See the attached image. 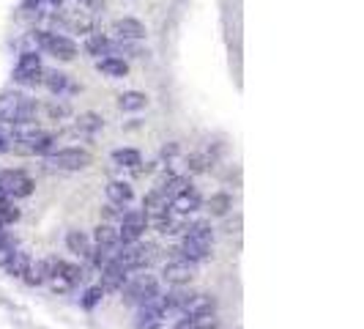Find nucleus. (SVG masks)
<instances>
[{
    "label": "nucleus",
    "instance_id": "obj_13",
    "mask_svg": "<svg viewBox=\"0 0 364 329\" xmlns=\"http://www.w3.org/2000/svg\"><path fill=\"white\" fill-rule=\"evenodd\" d=\"M200 209V195L186 184L178 195H173L170 198V212H176V214H195Z\"/></svg>",
    "mask_w": 364,
    "mask_h": 329
},
{
    "label": "nucleus",
    "instance_id": "obj_1",
    "mask_svg": "<svg viewBox=\"0 0 364 329\" xmlns=\"http://www.w3.org/2000/svg\"><path fill=\"white\" fill-rule=\"evenodd\" d=\"M36 115V102L25 93H0V121L3 124H28Z\"/></svg>",
    "mask_w": 364,
    "mask_h": 329
},
{
    "label": "nucleus",
    "instance_id": "obj_14",
    "mask_svg": "<svg viewBox=\"0 0 364 329\" xmlns=\"http://www.w3.org/2000/svg\"><path fill=\"white\" fill-rule=\"evenodd\" d=\"M31 263H33V261L25 256V253L14 250V247L3 253V269H6L9 274H14V277H25L28 269H31Z\"/></svg>",
    "mask_w": 364,
    "mask_h": 329
},
{
    "label": "nucleus",
    "instance_id": "obj_26",
    "mask_svg": "<svg viewBox=\"0 0 364 329\" xmlns=\"http://www.w3.org/2000/svg\"><path fill=\"white\" fill-rule=\"evenodd\" d=\"M44 85L50 88L53 93H60V91H66V85H69V80H66V74H60V72H44Z\"/></svg>",
    "mask_w": 364,
    "mask_h": 329
},
{
    "label": "nucleus",
    "instance_id": "obj_16",
    "mask_svg": "<svg viewBox=\"0 0 364 329\" xmlns=\"http://www.w3.org/2000/svg\"><path fill=\"white\" fill-rule=\"evenodd\" d=\"M105 272H102V291H121V286L127 283V274L118 263H112L109 261L107 266H102Z\"/></svg>",
    "mask_w": 364,
    "mask_h": 329
},
{
    "label": "nucleus",
    "instance_id": "obj_31",
    "mask_svg": "<svg viewBox=\"0 0 364 329\" xmlns=\"http://www.w3.org/2000/svg\"><path fill=\"white\" fill-rule=\"evenodd\" d=\"M9 201H11V198H9V192L0 187V206H3V203H9Z\"/></svg>",
    "mask_w": 364,
    "mask_h": 329
},
{
    "label": "nucleus",
    "instance_id": "obj_30",
    "mask_svg": "<svg viewBox=\"0 0 364 329\" xmlns=\"http://www.w3.org/2000/svg\"><path fill=\"white\" fill-rule=\"evenodd\" d=\"M228 198H225V195H222V198H214V206H217V209H214V212H217V214H225V212H228V209H225V206H228Z\"/></svg>",
    "mask_w": 364,
    "mask_h": 329
},
{
    "label": "nucleus",
    "instance_id": "obj_23",
    "mask_svg": "<svg viewBox=\"0 0 364 329\" xmlns=\"http://www.w3.org/2000/svg\"><path fill=\"white\" fill-rule=\"evenodd\" d=\"M112 162L118 164V167H137L140 164V154L134 148H118V151H112Z\"/></svg>",
    "mask_w": 364,
    "mask_h": 329
},
{
    "label": "nucleus",
    "instance_id": "obj_28",
    "mask_svg": "<svg viewBox=\"0 0 364 329\" xmlns=\"http://www.w3.org/2000/svg\"><path fill=\"white\" fill-rule=\"evenodd\" d=\"M99 296H102V288H91L88 296H85V308H93V305L99 302Z\"/></svg>",
    "mask_w": 364,
    "mask_h": 329
},
{
    "label": "nucleus",
    "instance_id": "obj_24",
    "mask_svg": "<svg viewBox=\"0 0 364 329\" xmlns=\"http://www.w3.org/2000/svg\"><path fill=\"white\" fill-rule=\"evenodd\" d=\"M102 118L96 115V113H82L80 118H77V132H82V135H93V132H99L102 129Z\"/></svg>",
    "mask_w": 364,
    "mask_h": 329
},
{
    "label": "nucleus",
    "instance_id": "obj_5",
    "mask_svg": "<svg viewBox=\"0 0 364 329\" xmlns=\"http://www.w3.org/2000/svg\"><path fill=\"white\" fill-rule=\"evenodd\" d=\"M36 38L38 44L53 58H58V61H74L77 58V44H74L72 38L58 36V33H50V31H38Z\"/></svg>",
    "mask_w": 364,
    "mask_h": 329
},
{
    "label": "nucleus",
    "instance_id": "obj_8",
    "mask_svg": "<svg viewBox=\"0 0 364 329\" xmlns=\"http://www.w3.org/2000/svg\"><path fill=\"white\" fill-rule=\"evenodd\" d=\"M41 74H44L41 58L36 53H22L17 69H14V80L22 85H36V83H41Z\"/></svg>",
    "mask_w": 364,
    "mask_h": 329
},
{
    "label": "nucleus",
    "instance_id": "obj_3",
    "mask_svg": "<svg viewBox=\"0 0 364 329\" xmlns=\"http://www.w3.org/2000/svg\"><path fill=\"white\" fill-rule=\"evenodd\" d=\"M211 244H214V234H211V228L208 225H192L189 231H186V236L181 241V253L183 258H189V261H203V258L211 256Z\"/></svg>",
    "mask_w": 364,
    "mask_h": 329
},
{
    "label": "nucleus",
    "instance_id": "obj_4",
    "mask_svg": "<svg viewBox=\"0 0 364 329\" xmlns=\"http://www.w3.org/2000/svg\"><path fill=\"white\" fill-rule=\"evenodd\" d=\"M121 291H124V299L129 305H148L159 296V283L151 274H137L134 280L121 286Z\"/></svg>",
    "mask_w": 364,
    "mask_h": 329
},
{
    "label": "nucleus",
    "instance_id": "obj_25",
    "mask_svg": "<svg viewBox=\"0 0 364 329\" xmlns=\"http://www.w3.org/2000/svg\"><path fill=\"white\" fill-rule=\"evenodd\" d=\"M109 44H112V41H109L107 36H102V33H91L88 41H85V50H88L91 55H107Z\"/></svg>",
    "mask_w": 364,
    "mask_h": 329
},
{
    "label": "nucleus",
    "instance_id": "obj_7",
    "mask_svg": "<svg viewBox=\"0 0 364 329\" xmlns=\"http://www.w3.org/2000/svg\"><path fill=\"white\" fill-rule=\"evenodd\" d=\"M148 225V217L146 212H127L124 219H121V225H118V236H121V244H132V241H140L143 236V231H146Z\"/></svg>",
    "mask_w": 364,
    "mask_h": 329
},
{
    "label": "nucleus",
    "instance_id": "obj_27",
    "mask_svg": "<svg viewBox=\"0 0 364 329\" xmlns=\"http://www.w3.org/2000/svg\"><path fill=\"white\" fill-rule=\"evenodd\" d=\"M14 247V241L9 236V231L3 228V222H0V253H6V250H11Z\"/></svg>",
    "mask_w": 364,
    "mask_h": 329
},
{
    "label": "nucleus",
    "instance_id": "obj_10",
    "mask_svg": "<svg viewBox=\"0 0 364 329\" xmlns=\"http://www.w3.org/2000/svg\"><path fill=\"white\" fill-rule=\"evenodd\" d=\"M0 187L9 192V198H28V195L33 192V182H31L25 173H19V170H6V173H0Z\"/></svg>",
    "mask_w": 364,
    "mask_h": 329
},
{
    "label": "nucleus",
    "instance_id": "obj_20",
    "mask_svg": "<svg viewBox=\"0 0 364 329\" xmlns=\"http://www.w3.org/2000/svg\"><path fill=\"white\" fill-rule=\"evenodd\" d=\"M66 244H69V250H72L74 256H80V258L91 256V239L85 236L82 231H69V236H66Z\"/></svg>",
    "mask_w": 364,
    "mask_h": 329
},
{
    "label": "nucleus",
    "instance_id": "obj_17",
    "mask_svg": "<svg viewBox=\"0 0 364 329\" xmlns=\"http://www.w3.org/2000/svg\"><path fill=\"white\" fill-rule=\"evenodd\" d=\"M214 313V299L208 293H192L189 302L181 308V315H205Z\"/></svg>",
    "mask_w": 364,
    "mask_h": 329
},
{
    "label": "nucleus",
    "instance_id": "obj_21",
    "mask_svg": "<svg viewBox=\"0 0 364 329\" xmlns=\"http://www.w3.org/2000/svg\"><path fill=\"white\" fill-rule=\"evenodd\" d=\"M93 241H96L99 247H121L118 228H112V225H99L96 234H93Z\"/></svg>",
    "mask_w": 364,
    "mask_h": 329
},
{
    "label": "nucleus",
    "instance_id": "obj_12",
    "mask_svg": "<svg viewBox=\"0 0 364 329\" xmlns=\"http://www.w3.org/2000/svg\"><path fill=\"white\" fill-rule=\"evenodd\" d=\"M112 33H115L118 41H137V38H146V25L140 19L132 17L115 19L112 22Z\"/></svg>",
    "mask_w": 364,
    "mask_h": 329
},
{
    "label": "nucleus",
    "instance_id": "obj_2",
    "mask_svg": "<svg viewBox=\"0 0 364 329\" xmlns=\"http://www.w3.org/2000/svg\"><path fill=\"white\" fill-rule=\"evenodd\" d=\"M156 258V247L154 244H140V241H132V244H121L118 253L112 258V263H118L124 272H137V269H146L154 263Z\"/></svg>",
    "mask_w": 364,
    "mask_h": 329
},
{
    "label": "nucleus",
    "instance_id": "obj_19",
    "mask_svg": "<svg viewBox=\"0 0 364 329\" xmlns=\"http://www.w3.org/2000/svg\"><path fill=\"white\" fill-rule=\"evenodd\" d=\"M96 66H99V72L107 74V77H127L129 74L127 61H124V58H112V55H109V58H102Z\"/></svg>",
    "mask_w": 364,
    "mask_h": 329
},
{
    "label": "nucleus",
    "instance_id": "obj_29",
    "mask_svg": "<svg viewBox=\"0 0 364 329\" xmlns=\"http://www.w3.org/2000/svg\"><path fill=\"white\" fill-rule=\"evenodd\" d=\"M66 113H69L66 105H50V115H53V118H60V115H66Z\"/></svg>",
    "mask_w": 364,
    "mask_h": 329
},
{
    "label": "nucleus",
    "instance_id": "obj_18",
    "mask_svg": "<svg viewBox=\"0 0 364 329\" xmlns=\"http://www.w3.org/2000/svg\"><path fill=\"white\" fill-rule=\"evenodd\" d=\"M107 198L109 203H115V206H129L132 198H134V192H132V187L124 182H109L107 184Z\"/></svg>",
    "mask_w": 364,
    "mask_h": 329
},
{
    "label": "nucleus",
    "instance_id": "obj_11",
    "mask_svg": "<svg viewBox=\"0 0 364 329\" xmlns=\"http://www.w3.org/2000/svg\"><path fill=\"white\" fill-rule=\"evenodd\" d=\"M167 318V310L162 305V293L148 302V305H140V315H137V329H159L162 321Z\"/></svg>",
    "mask_w": 364,
    "mask_h": 329
},
{
    "label": "nucleus",
    "instance_id": "obj_6",
    "mask_svg": "<svg viewBox=\"0 0 364 329\" xmlns=\"http://www.w3.org/2000/svg\"><path fill=\"white\" fill-rule=\"evenodd\" d=\"M47 162L55 170H82V167H88L93 162V157L88 151H82V148H63V151L50 154Z\"/></svg>",
    "mask_w": 364,
    "mask_h": 329
},
{
    "label": "nucleus",
    "instance_id": "obj_15",
    "mask_svg": "<svg viewBox=\"0 0 364 329\" xmlns=\"http://www.w3.org/2000/svg\"><path fill=\"white\" fill-rule=\"evenodd\" d=\"M60 19H63V25H69V28L77 31V33H91V28H93V17H91V11H88V9L63 11Z\"/></svg>",
    "mask_w": 364,
    "mask_h": 329
},
{
    "label": "nucleus",
    "instance_id": "obj_22",
    "mask_svg": "<svg viewBox=\"0 0 364 329\" xmlns=\"http://www.w3.org/2000/svg\"><path fill=\"white\" fill-rule=\"evenodd\" d=\"M148 105V96L140 91H127L118 96V108L127 110V113H134V110H143Z\"/></svg>",
    "mask_w": 364,
    "mask_h": 329
},
{
    "label": "nucleus",
    "instance_id": "obj_9",
    "mask_svg": "<svg viewBox=\"0 0 364 329\" xmlns=\"http://www.w3.org/2000/svg\"><path fill=\"white\" fill-rule=\"evenodd\" d=\"M195 274H198V261H189V258L170 261V263L162 269L164 283H170V286H186Z\"/></svg>",
    "mask_w": 364,
    "mask_h": 329
}]
</instances>
